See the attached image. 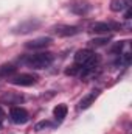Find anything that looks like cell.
<instances>
[{
  "instance_id": "cell-1",
  "label": "cell",
  "mask_w": 132,
  "mask_h": 134,
  "mask_svg": "<svg viewBox=\"0 0 132 134\" xmlns=\"http://www.w3.org/2000/svg\"><path fill=\"white\" fill-rule=\"evenodd\" d=\"M53 59H55L53 53H50V52H40V53L30 55V56L25 59V64L30 67V69L40 70V69H47V67L51 66Z\"/></svg>"
},
{
  "instance_id": "cell-8",
  "label": "cell",
  "mask_w": 132,
  "mask_h": 134,
  "mask_svg": "<svg viewBox=\"0 0 132 134\" xmlns=\"http://www.w3.org/2000/svg\"><path fill=\"white\" fill-rule=\"evenodd\" d=\"M48 45H51V37H36V39L28 41L25 44V48H28V50H44Z\"/></svg>"
},
{
  "instance_id": "cell-16",
  "label": "cell",
  "mask_w": 132,
  "mask_h": 134,
  "mask_svg": "<svg viewBox=\"0 0 132 134\" xmlns=\"http://www.w3.org/2000/svg\"><path fill=\"white\" fill-rule=\"evenodd\" d=\"M50 126H51V123H50L48 120H42V122L36 123L34 130H36V131H42V130H45V128H50Z\"/></svg>"
},
{
  "instance_id": "cell-17",
  "label": "cell",
  "mask_w": 132,
  "mask_h": 134,
  "mask_svg": "<svg viewBox=\"0 0 132 134\" xmlns=\"http://www.w3.org/2000/svg\"><path fill=\"white\" fill-rule=\"evenodd\" d=\"M123 47H124V41H121V42H117V44L112 47V53H115V55H120V53H121V50H123Z\"/></svg>"
},
{
  "instance_id": "cell-3",
  "label": "cell",
  "mask_w": 132,
  "mask_h": 134,
  "mask_svg": "<svg viewBox=\"0 0 132 134\" xmlns=\"http://www.w3.org/2000/svg\"><path fill=\"white\" fill-rule=\"evenodd\" d=\"M9 83L14 86H22V87H28L37 83V75L34 73H19L9 78Z\"/></svg>"
},
{
  "instance_id": "cell-4",
  "label": "cell",
  "mask_w": 132,
  "mask_h": 134,
  "mask_svg": "<svg viewBox=\"0 0 132 134\" xmlns=\"http://www.w3.org/2000/svg\"><path fill=\"white\" fill-rule=\"evenodd\" d=\"M42 25V22L39 19H28L22 24H19L17 27L13 28V33L14 34H28V33H33L36 31L39 27Z\"/></svg>"
},
{
  "instance_id": "cell-5",
  "label": "cell",
  "mask_w": 132,
  "mask_h": 134,
  "mask_svg": "<svg viewBox=\"0 0 132 134\" xmlns=\"http://www.w3.org/2000/svg\"><path fill=\"white\" fill-rule=\"evenodd\" d=\"M9 119H11V122L16 123V125H25V123L30 120V114L27 112V109H23V108H20V106H14V108H11V111H9Z\"/></svg>"
},
{
  "instance_id": "cell-15",
  "label": "cell",
  "mask_w": 132,
  "mask_h": 134,
  "mask_svg": "<svg viewBox=\"0 0 132 134\" xmlns=\"http://www.w3.org/2000/svg\"><path fill=\"white\" fill-rule=\"evenodd\" d=\"M109 42V37H97V39H92L90 41V45H95V47H103Z\"/></svg>"
},
{
  "instance_id": "cell-19",
  "label": "cell",
  "mask_w": 132,
  "mask_h": 134,
  "mask_svg": "<svg viewBox=\"0 0 132 134\" xmlns=\"http://www.w3.org/2000/svg\"><path fill=\"white\" fill-rule=\"evenodd\" d=\"M3 117H5V111H3V109H2V108H0V120H2V119H3Z\"/></svg>"
},
{
  "instance_id": "cell-7",
  "label": "cell",
  "mask_w": 132,
  "mask_h": 134,
  "mask_svg": "<svg viewBox=\"0 0 132 134\" xmlns=\"http://www.w3.org/2000/svg\"><path fill=\"white\" fill-rule=\"evenodd\" d=\"M99 94H101V91H99V89H95V91L89 92L87 95H84V97L79 100V103H78V111L89 109V108H90V106L95 103V100L99 97Z\"/></svg>"
},
{
  "instance_id": "cell-10",
  "label": "cell",
  "mask_w": 132,
  "mask_h": 134,
  "mask_svg": "<svg viewBox=\"0 0 132 134\" xmlns=\"http://www.w3.org/2000/svg\"><path fill=\"white\" fill-rule=\"evenodd\" d=\"M70 9H71V13H75L78 16H86L90 11V5L87 2H75L70 5Z\"/></svg>"
},
{
  "instance_id": "cell-13",
  "label": "cell",
  "mask_w": 132,
  "mask_h": 134,
  "mask_svg": "<svg viewBox=\"0 0 132 134\" xmlns=\"http://www.w3.org/2000/svg\"><path fill=\"white\" fill-rule=\"evenodd\" d=\"M67 112H68V109H67V106L64 104V103L58 104V106L53 109V115H55V120H56V123H61V122H64V119L67 117Z\"/></svg>"
},
{
  "instance_id": "cell-20",
  "label": "cell",
  "mask_w": 132,
  "mask_h": 134,
  "mask_svg": "<svg viewBox=\"0 0 132 134\" xmlns=\"http://www.w3.org/2000/svg\"><path fill=\"white\" fill-rule=\"evenodd\" d=\"M0 128H2V120H0Z\"/></svg>"
},
{
  "instance_id": "cell-11",
  "label": "cell",
  "mask_w": 132,
  "mask_h": 134,
  "mask_svg": "<svg viewBox=\"0 0 132 134\" xmlns=\"http://www.w3.org/2000/svg\"><path fill=\"white\" fill-rule=\"evenodd\" d=\"M131 8V0H110V9L113 13H121Z\"/></svg>"
},
{
  "instance_id": "cell-2",
  "label": "cell",
  "mask_w": 132,
  "mask_h": 134,
  "mask_svg": "<svg viewBox=\"0 0 132 134\" xmlns=\"http://www.w3.org/2000/svg\"><path fill=\"white\" fill-rule=\"evenodd\" d=\"M98 63V56L90 48H81L75 55V64L81 67H95Z\"/></svg>"
},
{
  "instance_id": "cell-6",
  "label": "cell",
  "mask_w": 132,
  "mask_h": 134,
  "mask_svg": "<svg viewBox=\"0 0 132 134\" xmlns=\"http://www.w3.org/2000/svg\"><path fill=\"white\" fill-rule=\"evenodd\" d=\"M118 28H121V25L113 24V22H97V24H93V25L90 27V31H93V33L107 34V33H110V31L118 30Z\"/></svg>"
},
{
  "instance_id": "cell-18",
  "label": "cell",
  "mask_w": 132,
  "mask_h": 134,
  "mask_svg": "<svg viewBox=\"0 0 132 134\" xmlns=\"http://www.w3.org/2000/svg\"><path fill=\"white\" fill-rule=\"evenodd\" d=\"M124 11H126L124 19H128V20H129V19H131V8H128V9H124Z\"/></svg>"
},
{
  "instance_id": "cell-12",
  "label": "cell",
  "mask_w": 132,
  "mask_h": 134,
  "mask_svg": "<svg viewBox=\"0 0 132 134\" xmlns=\"http://www.w3.org/2000/svg\"><path fill=\"white\" fill-rule=\"evenodd\" d=\"M25 100V97L23 95H20V94H14V92H6L0 101H3V103H8V104H17V103H20V101Z\"/></svg>"
},
{
  "instance_id": "cell-9",
  "label": "cell",
  "mask_w": 132,
  "mask_h": 134,
  "mask_svg": "<svg viewBox=\"0 0 132 134\" xmlns=\"http://www.w3.org/2000/svg\"><path fill=\"white\" fill-rule=\"evenodd\" d=\"M81 31L79 27H75V25H58L53 28V33L61 36V37H68V36H75Z\"/></svg>"
},
{
  "instance_id": "cell-14",
  "label": "cell",
  "mask_w": 132,
  "mask_h": 134,
  "mask_svg": "<svg viewBox=\"0 0 132 134\" xmlns=\"http://www.w3.org/2000/svg\"><path fill=\"white\" fill-rule=\"evenodd\" d=\"M16 70H17V67L13 66V64H3V66L0 67V75L2 76H13L14 73H16Z\"/></svg>"
}]
</instances>
